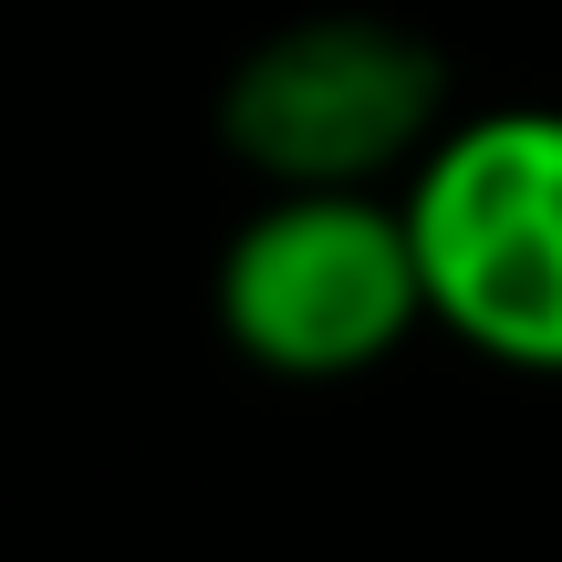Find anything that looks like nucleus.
<instances>
[{
  "instance_id": "2",
  "label": "nucleus",
  "mask_w": 562,
  "mask_h": 562,
  "mask_svg": "<svg viewBox=\"0 0 562 562\" xmlns=\"http://www.w3.org/2000/svg\"><path fill=\"white\" fill-rule=\"evenodd\" d=\"M220 334L292 385L364 375L427 334L396 188H271L220 250Z\"/></svg>"
},
{
  "instance_id": "1",
  "label": "nucleus",
  "mask_w": 562,
  "mask_h": 562,
  "mask_svg": "<svg viewBox=\"0 0 562 562\" xmlns=\"http://www.w3.org/2000/svg\"><path fill=\"white\" fill-rule=\"evenodd\" d=\"M427 323L510 375H562V104L448 115L396 178Z\"/></svg>"
},
{
  "instance_id": "3",
  "label": "nucleus",
  "mask_w": 562,
  "mask_h": 562,
  "mask_svg": "<svg viewBox=\"0 0 562 562\" xmlns=\"http://www.w3.org/2000/svg\"><path fill=\"white\" fill-rule=\"evenodd\" d=\"M448 125V63L406 21L313 11L250 42L220 94V136L271 188H396Z\"/></svg>"
}]
</instances>
